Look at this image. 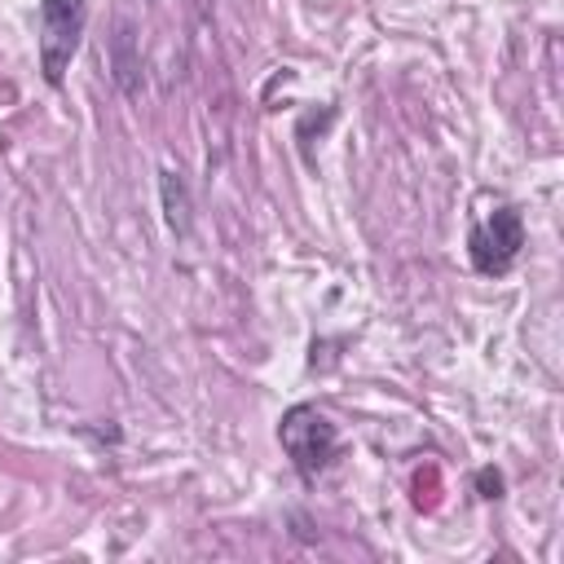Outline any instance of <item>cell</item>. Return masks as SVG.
Here are the masks:
<instances>
[{
  "instance_id": "cell-1",
  "label": "cell",
  "mask_w": 564,
  "mask_h": 564,
  "mask_svg": "<svg viewBox=\"0 0 564 564\" xmlns=\"http://www.w3.org/2000/svg\"><path fill=\"white\" fill-rule=\"evenodd\" d=\"M278 441H282L291 467L300 471V480H317L330 467L335 449H339L335 423L313 405H291L282 414V423H278Z\"/></svg>"
},
{
  "instance_id": "cell-2",
  "label": "cell",
  "mask_w": 564,
  "mask_h": 564,
  "mask_svg": "<svg viewBox=\"0 0 564 564\" xmlns=\"http://www.w3.org/2000/svg\"><path fill=\"white\" fill-rule=\"evenodd\" d=\"M88 26V0H40V70L57 88L79 53Z\"/></svg>"
},
{
  "instance_id": "cell-3",
  "label": "cell",
  "mask_w": 564,
  "mask_h": 564,
  "mask_svg": "<svg viewBox=\"0 0 564 564\" xmlns=\"http://www.w3.org/2000/svg\"><path fill=\"white\" fill-rule=\"evenodd\" d=\"M524 247V220L516 207H498L494 216H485L480 225H471L467 234V256H471V269L485 273V278H498L516 264Z\"/></svg>"
},
{
  "instance_id": "cell-4",
  "label": "cell",
  "mask_w": 564,
  "mask_h": 564,
  "mask_svg": "<svg viewBox=\"0 0 564 564\" xmlns=\"http://www.w3.org/2000/svg\"><path fill=\"white\" fill-rule=\"evenodd\" d=\"M110 75H115L123 97H141L145 70H141V48H137V26L128 18H119L115 35H110Z\"/></svg>"
},
{
  "instance_id": "cell-5",
  "label": "cell",
  "mask_w": 564,
  "mask_h": 564,
  "mask_svg": "<svg viewBox=\"0 0 564 564\" xmlns=\"http://www.w3.org/2000/svg\"><path fill=\"white\" fill-rule=\"evenodd\" d=\"M159 194H163V220H167V229L176 238H185L189 234V189H185L181 172L163 167L159 172Z\"/></svg>"
},
{
  "instance_id": "cell-6",
  "label": "cell",
  "mask_w": 564,
  "mask_h": 564,
  "mask_svg": "<svg viewBox=\"0 0 564 564\" xmlns=\"http://www.w3.org/2000/svg\"><path fill=\"white\" fill-rule=\"evenodd\" d=\"M476 489H480V498H502V471L498 467H480L476 471Z\"/></svg>"
}]
</instances>
